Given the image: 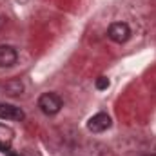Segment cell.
Listing matches in <instances>:
<instances>
[{"label": "cell", "instance_id": "8fae6325", "mask_svg": "<svg viewBox=\"0 0 156 156\" xmlns=\"http://www.w3.org/2000/svg\"><path fill=\"white\" fill-rule=\"evenodd\" d=\"M147 156H156V154H147Z\"/></svg>", "mask_w": 156, "mask_h": 156}, {"label": "cell", "instance_id": "5b68a950", "mask_svg": "<svg viewBox=\"0 0 156 156\" xmlns=\"http://www.w3.org/2000/svg\"><path fill=\"white\" fill-rule=\"evenodd\" d=\"M24 111L16 105H11V104H0V118L2 120H15V122H20L24 120Z\"/></svg>", "mask_w": 156, "mask_h": 156}, {"label": "cell", "instance_id": "8992f818", "mask_svg": "<svg viewBox=\"0 0 156 156\" xmlns=\"http://www.w3.org/2000/svg\"><path fill=\"white\" fill-rule=\"evenodd\" d=\"M4 91L9 96H18V94L24 93V83L20 80H9V82L4 83Z\"/></svg>", "mask_w": 156, "mask_h": 156}, {"label": "cell", "instance_id": "277c9868", "mask_svg": "<svg viewBox=\"0 0 156 156\" xmlns=\"http://www.w3.org/2000/svg\"><path fill=\"white\" fill-rule=\"evenodd\" d=\"M18 60V53L13 45H0V67H13Z\"/></svg>", "mask_w": 156, "mask_h": 156}, {"label": "cell", "instance_id": "3957f363", "mask_svg": "<svg viewBox=\"0 0 156 156\" xmlns=\"http://www.w3.org/2000/svg\"><path fill=\"white\" fill-rule=\"evenodd\" d=\"M111 116L107 115V113H96L94 116L89 118V122H87V129L91 131V133H104V131H107L109 127H111Z\"/></svg>", "mask_w": 156, "mask_h": 156}, {"label": "cell", "instance_id": "ba28073f", "mask_svg": "<svg viewBox=\"0 0 156 156\" xmlns=\"http://www.w3.org/2000/svg\"><path fill=\"white\" fill-rule=\"evenodd\" d=\"M7 151H9V149H7V147H5V145L0 142V153H7Z\"/></svg>", "mask_w": 156, "mask_h": 156}, {"label": "cell", "instance_id": "30bf717a", "mask_svg": "<svg viewBox=\"0 0 156 156\" xmlns=\"http://www.w3.org/2000/svg\"><path fill=\"white\" fill-rule=\"evenodd\" d=\"M7 156H16L15 153H11V151H7Z\"/></svg>", "mask_w": 156, "mask_h": 156}, {"label": "cell", "instance_id": "52a82bcc", "mask_svg": "<svg viewBox=\"0 0 156 156\" xmlns=\"http://www.w3.org/2000/svg\"><path fill=\"white\" fill-rule=\"evenodd\" d=\"M94 85H96L98 91H105V89L111 85V82H109V78L107 76H98L96 78V82H94Z\"/></svg>", "mask_w": 156, "mask_h": 156}, {"label": "cell", "instance_id": "6da1fadb", "mask_svg": "<svg viewBox=\"0 0 156 156\" xmlns=\"http://www.w3.org/2000/svg\"><path fill=\"white\" fill-rule=\"evenodd\" d=\"M38 107L40 111L47 116H55L56 113H60V109L64 107L62 98L56 93H44L38 98Z\"/></svg>", "mask_w": 156, "mask_h": 156}, {"label": "cell", "instance_id": "7a4b0ae2", "mask_svg": "<svg viewBox=\"0 0 156 156\" xmlns=\"http://www.w3.org/2000/svg\"><path fill=\"white\" fill-rule=\"evenodd\" d=\"M107 37L113 42H116V44H125L127 40L131 38V27L125 22H115V24L109 26Z\"/></svg>", "mask_w": 156, "mask_h": 156}, {"label": "cell", "instance_id": "9c48e42d", "mask_svg": "<svg viewBox=\"0 0 156 156\" xmlns=\"http://www.w3.org/2000/svg\"><path fill=\"white\" fill-rule=\"evenodd\" d=\"M4 26H5V16L0 15V27H4Z\"/></svg>", "mask_w": 156, "mask_h": 156}]
</instances>
